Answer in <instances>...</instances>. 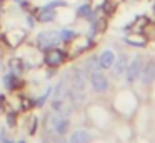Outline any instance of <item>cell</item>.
I'll list each match as a JSON object with an SVG mask.
<instances>
[{"label":"cell","instance_id":"6da1fadb","mask_svg":"<svg viewBox=\"0 0 155 143\" xmlns=\"http://www.w3.org/2000/svg\"><path fill=\"white\" fill-rule=\"evenodd\" d=\"M60 40V32L57 30H45V32H40L37 35V45L40 47L42 50L47 48H54L55 45H58Z\"/></svg>","mask_w":155,"mask_h":143},{"label":"cell","instance_id":"7a4b0ae2","mask_svg":"<svg viewBox=\"0 0 155 143\" xmlns=\"http://www.w3.org/2000/svg\"><path fill=\"white\" fill-rule=\"evenodd\" d=\"M87 82H88V76H87V72L84 68H72L70 75H68V83H70V88L74 90H80V92H85L87 88Z\"/></svg>","mask_w":155,"mask_h":143},{"label":"cell","instance_id":"3957f363","mask_svg":"<svg viewBox=\"0 0 155 143\" xmlns=\"http://www.w3.org/2000/svg\"><path fill=\"white\" fill-rule=\"evenodd\" d=\"M142 68H143V60H142V57L137 55V57H134L132 62H128L127 72H125V78H127L128 85H134V83L140 78Z\"/></svg>","mask_w":155,"mask_h":143},{"label":"cell","instance_id":"277c9868","mask_svg":"<svg viewBox=\"0 0 155 143\" xmlns=\"http://www.w3.org/2000/svg\"><path fill=\"white\" fill-rule=\"evenodd\" d=\"M88 80H90V85H92V88H94V92L105 93L108 90V80H107V76H105L104 73H100V72L90 73Z\"/></svg>","mask_w":155,"mask_h":143},{"label":"cell","instance_id":"5b68a950","mask_svg":"<svg viewBox=\"0 0 155 143\" xmlns=\"http://www.w3.org/2000/svg\"><path fill=\"white\" fill-rule=\"evenodd\" d=\"M127 67H128V57L125 55V53L115 57L114 65L110 67V68H112V76H114V78H120L122 75H125Z\"/></svg>","mask_w":155,"mask_h":143},{"label":"cell","instance_id":"8992f818","mask_svg":"<svg viewBox=\"0 0 155 143\" xmlns=\"http://www.w3.org/2000/svg\"><path fill=\"white\" fill-rule=\"evenodd\" d=\"M155 80V62L153 60H150V62L145 63V67L142 68V73H140V82L142 85H150V83H153Z\"/></svg>","mask_w":155,"mask_h":143},{"label":"cell","instance_id":"52a82bcc","mask_svg":"<svg viewBox=\"0 0 155 143\" xmlns=\"http://www.w3.org/2000/svg\"><path fill=\"white\" fill-rule=\"evenodd\" d=\"M68 95H70V85H67V82L62 80L60 83L55 85L52 100H68Z\"/></svg>","mask_w":155,"mask_h":143},{"label":"cell","instance_id":"ba28073f","mask_svg":"<svg viewBox=\"0 0 155 143\" xmlns=\"http://www.w3.org/2000/svg\"><path fill=\"white\" fill-rule=\"evenodd\" d=\"M64 57L65 55L58 48H52L50 52H47V55H45V63L50 65V67H58L64 62Z\"/></svg>","mask_w":155,"mask_h":143},{"label":"cell","instance_id":"9c48e42d","mask_svg":"<svg viewBox=\"0 0 155 143\" xmlns=\"http://www.w3.org/2000/svg\"><path fill=\"white\" fill-rule=\"evenodd\" d=\"M114 62H115V53L112 52V50H104V52L100 53V57H98V63H100V67L102 68H110L112 65H114Z\"/></svg>","mask_w":155,"mask_h":143},{"label":"cell","instance_id":"30bf717a","mask_svg":"<svg viewBox=\"0 0 155 143\" xmlns=\"http://www.w3.org/2000/svg\"><path fill=\"white\" fill-rule=\"evenodd\" d=\"M68 141L70 143H90L92 141V135L88 132H85V130H77V132H74L70 135Z\"/></svg>","mask_w":155,"mask_h":143},{"label":"cell","instance_id":"8fae6325","mask_svg":"<svg viewBox=\"0 0 155 143\" xmlns=\"http://www.w3.org/2000/svg\"><path fill=\"white\" fill-rule=\"evenodd\" d=\"M68 126H70V123H68V120L67 118H64V116H58L57 118V122H55V125H54V132L57 133L58 136H64L65 133L68 132Z\"/></svg>","mask_w":155,"mask_h":143},{"label":"cell","instance_id":"7c38bea8","mask_svg":"<svg viewBox=\"0 0 155 143\" xmlns=\"http://www.w3.org/2000/svg\"><path fill=\"white\" fill-rule=\"evenodd\" d=\"M54 18H55V10L42 7L40 13H38V22H42V23H48V22H54Z\"/></svg>","mask_w":155,"mask_h":143},{"label":"cell","instance_id":"4fadbf2b","mask_svg":"<svg viewBox=\"0 0 155 143\" xmlns=\"http://www.w3.org/2000/svg\"><path fill=\"white\" fill-rule=\"evenodd\" d=\"M102 67H100V63H98V57H90V58L87 60V63H85V72L87 73H95V72H98Z\"/></svg>","mask_w":155,"mask_h":143},{"label":"cell","instance_id":"5bb4252c","mask_svg":"<svg viewBox=\"0 0 155 143\" xmlns=\"http://www.w3.org/2000/svg\"><path fill=\"white\" fill-rule=\"evenodd\" d=\"M75 37H77V32L72 30V28L60 30V40H62V42H70V40H74Z\"/></svg>","mask_w":155,"mask_h":143},{"label":"cell","instance_id":"9a60e30c","mask_svg":"<svg viewBox=\"0 0 155 143\" xmlns=\"http://www.w3.org/2000/svg\"><path fill=\"white\" fill-rule=\"evenodd\" d=\"M77 13L80 17H90V5H88V3L80 5V7H78V10H77Z\"/></svg>","mask_w":155,"mask_h":143},{"label":"cell","instance_id":"2e32d148","mask_svg":"<svg viewBox=\"0 0 155 143\" xmlns=\"http://www.w3.org/2000/svg\"><path fill=\"white\" fill-rule=\"evenodd\" d=\"M4 83H5V86H7V88H14V85H15V75H14V73L5 75L4 76Z\"/></svg>","mask_w":155,"mask_h":143},{"label":"cell","instance_id":"e0dca14e","mask_svg":"<svg viewBox=\"0 0 155 143\" xmlns=\"http://www.w3.org/2000/svg\"><path fill=\"white\" fill-rule=\"evenodd\" d=\"M67 3L64 2V0H54V2H48L47 5H44L45 8H52V10H55L57 7H65Z\"/></svg>","mask_w":155,"mask_h":143},{"label":"cell","instance_id":"ac0fdd59","mask_svg":"<svg viewBox=\"0 0 155 143\" xmlns=\"http://www.w3.org/2000/svg\"><path fill=\"white\" fill-rule=\"evenodd\" d=\"M125 42L130 43V45H134V47H143L145 40H143V38H130V37H128V38L125 40Z\"/></svg>","mask_w":155,"mask_h":143},{"label":"cell","instance_id":"d6986e66","mask_svg":"<svg viewBox=\"0 0 155 143\" xmlns=\"http://www.w3.org/2000/svg\"><path fill=\"white\" fill-rule=\"evenodd\" d=\"M54 143H70V141H68V140H65V138H57Z\"/></svg>","mask_w":155,"mask_h":143},{"label":"cell","instance_id":"ffe728a7","mask_svg":"<svg viewBox=\"0 0 155 143\" xmlns=\"http://www.w3.org/2000/svg\"><path fill=\"white\" fill-rule=\"evenodd\" d=\"M8 123H10V125H8V126H14V115H8Z\"/></svg>","mask_w":155,"mask_h":143},{"label":"cell","instance_id":"44dd1931","mask_svg":"<svg viewBox=\"0 0 155 143\" xmlns=\"http://www.w3.org/2000/svg\"><path fill=\"white\" fill-rule=\"evenodd\" d=\"M2 141L4 143H14V141H10V140H7V138H2Z\"/></svg>","mask_w":155,"mask_h":143},{"label":"cell","instance_id":"7402d4cb","mask_svg":"<svg viewBox=\"0 0 155 143\" xmlns=\"http://www.w3.org/2000/svg\"><path fill=\"white\" fill-rule=\"evenodd\" d=\"M18 143H25V141H18Z\"/></svg>","mask_w":155,"mask_h":143}]
</instances>
